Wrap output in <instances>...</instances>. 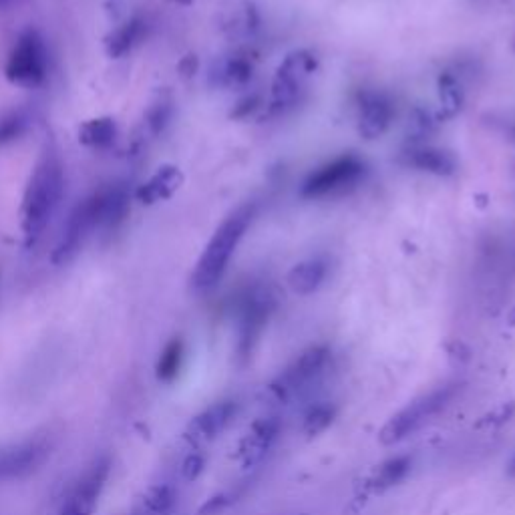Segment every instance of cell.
I'll return each mask as SVG.
<instances>
[{"mask_svg": "<svg viewBox=\"0 0 515 515\" xmlns=\"http://www.w3.org/2000/svg\"><path fill=\"white\" fill-rule=\"evenodd\" d=\"M65 192V169L61 157L47 145L41 153L23 200V232L27 246H35L55 216Z\"/></svg>", "mask_w": 515, "mask_h": 515, "instance_id": "6da1fadb", "label": "cell"}, {"mask_svg": "<svg viewBox=\"0 0 515 515\" xmlns=\"http://www.w3.org/2000/svg\"><path fill=\"white\" fill-rule=\"evenodd\" d=\"M252 220H254V206L244 204L220 224V228L214 232L212 240L208 242L204 254L196 264V270L192 276L194 290L208 292L220 284Z\"/></svg>", "mask_w": 515, "mask_h": 515, "instance_id": "7a4b0ae2", "label": "cell"}, {"mask_svg": "<svg viewBox=\"0 0 515 515\" xmlns=\"http://www.w3.org/2000/svg\"><path fill=\"white\" fill-rule=\"evenodd\" d=\"M457 387V383L443 385L411 401L385 423L379 433V441L383 445H395L417 433L453 401V397L457 395Z\"/></svg>", "mask_w": 515, "mask_h": 515, "instance_id": "3957f363", "label": "cell"}, {"mask_svg": "<svg viewBox=\"0 0 515 515\" xmlns=\"http://www.w3.org/2000/svg\"><path fill=\"white\" fill-rule=\"evenodd\" d=\"M363 176L365 163L357 155H340L312 171L302 186V196L308 200H320L345 194L347 190L355 188L363 180Z\"/></svg>", "mask_w": 515, "mask_h": 515, "instance_id": "277c9868", "label": "cell"}, {"mask_svg": "<svg viewBox=\"0 0 515 515\" xmlns=\"http://www.w3.org/2000/svg\"><path fill=\"white\" fill-rule=\"evenodd\" d=\"M330 361V349L326 345H312L302 351L272 383L270 393L276 401H288L312 381H316Z\"/></svg>", "mask_w": 515, "mask_h": 515, "instance_id": "5b68a950", "label": "cell"}, {"mask_svg": "<svg viewBox=\"0 0 515 515\" xmlns=\"http://www.w3.org/2000/svg\"><path fill=\"white\" fill-rule=\"evenodd\" d=\"M49 73V53L45 41L35 31L19 37L7 63V77L23 87H39Z\"/></svg>", "mask_w": 515, "mask_h": 515, "instance_id": "8992f818", "label": "cell"}, {"mask_svg": "<svg viewBox=\"0 0 515 515\" xmlns=\"http://www.w3.org/2000/svg\"><path fill=\"white\" fill-rule=\"evenodd\" d=\"M53 439L35 435L0 449V483L19 481L39 471L53 453Z\"/></svg>", "mask_w": 515, "mask_h": 515, "instance_id": "52a82bcc", "label": "cell"}, {"mask_svg": "<svg viewBox=\"0 0 515 515\" xmlns=\"http://www.w3.org/2000/svg\"><path fill=\"white\" fill-rule=\"evenodd\" d=\"M111 475V457L93 459L69 489L57 515H93Z\"/></svg>", "mask_w": 515, "mask_h": 515, "instance_id": "ba28073f", "label": "cell"}, {"mask_svg": "<svg viewBox=\"0 0 515 515\" xmlns=\"http://www.w3.org/2000/svg\"><path fill=\"white\" fill-rule=\"evenodd\" d=\"M101 228V196L99 192L91 194L87 200L77 204V208L71 212L63 234L57 242V248L53 252L55 264L69 262L83 246L85 238Z\"/></svg>", "mask_w": 515, "mask_h": 515, "instance_id": "9c48e42d", "label": "cell"}, {"mask_svg": "<svg viewBox=\"0 0 515 515\" xmlns=\"http://www.w3.org/2000/svg\"><path fill=\"white\" fill-rule=\"evenodd\" d=\"M314 67L316 61L306 51H296L288 55L280 65L272 85L274 107H290L298 99L304 81L310 77V73H314Z\"/></svg>", "mask_w": 515, "mask_h": 515, "instance_id": "30bf717a", "label": "cell"}, {"mask_svg": "<svg viewBox=\"0 0 515 515\" xmlns=\"http://www.w3.org/2000/svg\"><path fill=\"white\" fill-rule=\"evenodd\" d=\"M272 310V300L270 294L266 292H254L246 298L242 306V316H240V355H250L256 340L262 334V328L268 322Z\"/></svg>", "mask_w": 515, "mask_h": 515, "instance_id": "8fae6325", "label": "cell"}, {"mask_svg": "<svg viewBox=\"0 0 515 515\" xmlns=\"http://www.w3.org/2000/svg\"><path fill=\"white\" fill-rule=\"evenodd\" d=\"M240 405L234 399H222L206 407L200 415L194 417L190 433L196 441H214L220 437L238 417Z\"/></svg>", "mask_w": 515, "mask_h": 515, "instance_id": "7c38bea8", "label": "cell"}, {"mask_svg": "<svg viewBox=\"0 0 515 515\" xmlns=\"http://www.w3.org/2000/svg\"><path fill=\"white\" fill-rule=\"evenodd\" d=\"M280 433H282L280 417L270 415V417H262L260 421H256L240 449L242 457H244V465L246 467L260 465L266 459V455L272 451V447L276 445Z\"/></svg>", "mask_w": 515, "mask_h": 515, "instance_id": "4fadbf2b", "label": "cell"}, {"mask_svg": "<svg viewBox=\"0 0 515 515\" xmlns=\"http://www.w3.org/2000/svg\"><path fill=\"white\" fill-rule=\"evenodd\" d=\"M393 105L381 93H363L359 99V129L367 139L381 137L393 121Z\"/></svg>", "mask_w": 515, "mask_h": 515, "instance_id": "5bb4252c", "label": "cell"}, {"mask_svg": "<svg viewBox=\"0 0 515 515\" xmlns=\"http://www.w3.org/2000/svg\"><path fill=\"white\" fill-rule=\"evenodd\" d=\"M405 163L433 176H451L457 169L455 157L449 151L437 147H413L405 153Z\"/></svg>", "mask_w": 515, "mask_h": 515, "instance_id": "9a60e30c", "label": "cell"}, {"mask_svg": "<svg viewBox=\"0 0 515 515\" xmlns=\"http://www.w3.org/2000/svg\"><path fill=\"white\" fill-rule=\"evenodd\" d=\"M326 274H328V266L322 258H308L290 270L288 286L292 288V292L308 296L322 286Z\"/></svg>", "mask_w": 515, "mask_h": 515, "instance_id": "2e32d148", "label": "cell"}, {"mask_svg": "<svg viewBox=\"0 0 515 515\" xmlns=\"http://www.w3.org/2000/svg\"><path fill=\"white\" fill-rule=\"evenodd\" d=\"M180 182H182V176L176 167H169V165L159 167L157 174L139 188L137 198L143 204H155V202L165 200L174 194L180 188Z\"/></svg>", "mask_w": 515, "mask_h": 515, "instance_id": "e0dca14e", "label": "cell"}, {"mask_svg": "<svg viewBox=\"0 0 515 515\" xmlns=\"http://www.w3.org/2000/svg\"><path fill=\"white\" fill-rule=\"evenodd\" d=\"M184 363H186V342L182 338H171L157 359L155 375L161 383H174L180 377Z\"/></svg>", "mask_w": 515, "mask_h": 515, "instance_id": "ac0fdd59", "label": "cell"}, {"mask_svg": "<svg viewBox=\"0 0 515 515\" xmlns=\"http://www.w3.org/2000/svg\"><path fill=\"white\" fill-rule=\"evenodd\" d=\"M411 467H413L411 455H395L377 467V471L371 477V487L375 491H387L399 485L411 473Z\"/></svg>", "mask_w": 515, "mask_h": 515, "instance_id": "d6986e66", "label": "cell"}, {"mask_svg": "<svg viewBox=\"0 0 515 515\" xmlns=\"http://www.w3.org/2000/svg\"><path fill=\"white\" fill-rule=\"evenodd\" d=\"M252 73H254V67H252L250 59L232 55V57L222 59L216 65L212 77L216 79V83L220 87H242L252 79Z\"/></svg>", "mask_w": 515, "mask_h": 515, "instance_id": "ffe728a7", "label": "cell"}, {"mask_svg": "<svg viewBox=\"0 0 515 515\" xmlns=\"http://www.w3.org/2000/svg\"><path fill=\"white\" fill-rule=\"evenodd\" d=\"M145 35V23L141 19H131L123 27H119L109 39V53L113 57H123L129 53Z\"/></svg>", "mask_w": 515, "mask_h": 515, "instance_id": "44dd1931", "label": "cell"}, {"mask_svg": "<svg viewBox=\"0 0 515 515\" xmlns=\"http://www.w3.org/2000/svg\"><path fill=\"white\" fill-rule=\"evenodd\" d=\"M117 135V125L113 119L109 117H101V119H93L89 123H85L79 131V139L83 145L87 147H107L113 143Z\"/></svg>", "mask_w": 515, "mask_h": 515, "instance_id": "7402d4cb", "label": "cell"}, {"mask_svg": "<svg viewBox=\"0 0 515 515\" xmlns=\"http://www.w3.org/2000/svg\"><path fill=\"white\" fill-rule=\"evenodd\" d=\"M336 407L332 403H318V405H312L306 415H304V421H302V429L308 437H316L320 433H324L336 419Z\"/></svg>", "mask_w": 515, "mask_h": 515, "instance_id": "603a6c76", "label": "cell"}, {"mask_svg": "<svg viewBox=\"0 0 515 515\" xmlns=\"http://www.w3.org/2000/svg\"><path fill=\"white\" fill-rule=\"evenodd\" d=\"M27 129H29V115L23 109L11 111L9 115L0 119V145L13 143L15 139L23 137Z\"/></svg>", "mask_w": 515, "mask_h": 515, "instance_id": "cb8c5ba5", "label": "cell"}, {"mask_svg": "<svg viewBox=\"0 0 515 515\" xmlns=\"http://www.w3.org/2000/svg\"><path fill=\"white\" fill-rule=\"evenodd\" d=\"M145 503H147L149 511H153V513H165V511H169L171 507H174V503H176V491H174V487H169V485H159V487H155V489L149 493V497L145 499Z\"/></svg>", "mask_w": 515, "mask_h": 515, "instance_id": "d4e9b609", "label": "cell"}, {"mask_svg": "<svg viewBox=\"0 0 515 515\" xmlns=\"http://www.w3.org/2000/svg\"><path fill=\"white\" fill-rule=\"evenodd\" d=\"M441 103H443V107L447 109L449 115H453L461 109L463 95H461V89H459L457 81L451 75L441 77Z\"/></svg>", "mask_w": 515, "mask_h": 515, "instance_id": "484cf974", "label": "cell"}, {"mask_svg": "<svg viewBox=\"0 0 515 515\" xmlns=\"http://www.w3.org/2000/svg\"><path fill=\"white\" fill-rule=\"evenodd\" d=\"M169 119H171V105L165 103V101H161V103H157V105L151 107L149 117H147V123H149V127H151L153 133H161V131L165 129V125L169 123Z\"/></svg>", "mask_w": 515, "mask_h": 515, "instance_id": "4316f807", "label": "cell"}, {"mask_svg": "<svg viewBox=\"0 0 515 515\" xmlns=\"http://www.w3.org/2000/svg\"><path fill=\"white\" fill-rule=\"evenodd\" d=\"M204 465H206V459L198 453L190 455L186 461H184V475L186 479H198L200 473L204 471Z\"/></svg>", "mask_w": 515, "mask_h": 515, "instance_id": "83f0119b", "label": "cell"}, {"mask_svg": "<svg viewBox=\"0 0 515 515\" xmlns=\"http://www.w3.org/2000/svg\"><path fill=\"white\" fill-rule=\"evenodd\" d=\"M228 503H230V497L228 495H216V497H212L202 509H200V513L202 515H218V513H222L226 507H228Z\"/></svg>", "mask_w": 515, "mask_h": 515, "instance_id": "f1b7e54d", "label": "cell"}, {"mask_svg": "<svg viewBox=\"0 0 515 515\" xmlns=\"http://www.w3.org/2000/svg\"><path fill=\"white\" fill-rule=\"evenodd\" d=\"M507 475H509V477H515V453H513V457H511L509 463H507Z\"/></svg>", "mask_w": 515, "mask_h": 515, "instance_id": "f546056e", "label": "cell"}, {"mask_svg": "<svg viewBox=\"0 0 515 515\" xmlns=\"http://www.w3.org/2000/svg\"><path fill=\"white\" fill-rule=\"evenodd\" d=\"M13 0H0V7H7V5H11Z\"/></svg>", "mask_w": 515, "mask_h": 515, "instance_id": "4dcf8cb0", "label": "cell"}, {"mask_svg": "<svg viewBox=\"0 0 515 515\" xmlns=\"http://www.w3.org/2000/svg\"><path fill=\"white\" fill-rule=\"evenodd\" d=\"M176 3H180V5H190L192 0H176Z\"/></svg>", "mask_w": 515, "mask_h": 515, "instance_id": "1f68e13d", "label": "cell"}]
</instances>
